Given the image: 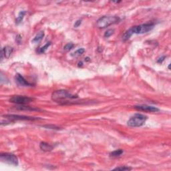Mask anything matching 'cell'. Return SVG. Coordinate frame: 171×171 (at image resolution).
<instances>
[{
  "label": "cell",
  "mask_w": 171,
  "mask_h": 171,
  "mask_svg": "<svg viewBox=\"0 0 171 171\" xmlns=\"http://www.w3.org/2000/svg\"><path fill=\"white\" fill-rule=\"evenodd\" d=\"M90 60V58H88V57H87V58H85V61H89Z\"/></svg>",
  "instance_id": "obj_25"
},
{
  "label": "cell",
  "mask_w": 171,
  "mask_h": 171,
  "mask_svg": "<svg viewBox=\"0 0 171 171\" xmlns=\"http://www.w3.org/2000/svg\"><path fill=\"white\" fill-rule=\"evenodd\" d=\"M148 117L141 114H136L128 120L127 124L130 127H140L145 123Z\"/></svg>",
  "instance_id": "obj_4"
},
{
  "label": "cell",
  "mask_w": 171,
  "mask_h": 171,
  "mask_svg": "<svg viewBox=\"0 0 171 171\" xmlns=\"http://www.w3.org/2000/svg\"><path fill=\"white\" fill-rule=\"evenodd\" d=\"M15 82H16V83L19 86H20L26 87V86H32V84L29 83L27 81L25 78L22 76V75L19 74H16V76H15Z\"/></svg>",
  "instance_id": "obj_9"
},
{
  "label": "cell",
  "mask_w": 171,
  "mask_h": 171,
  "mask_svg": "<svg viewBox=\"0 0 171 171\" xmlns=\"http://www.w3.org/2000/svg\"><path fill=\"white\" fill-rule=\"evenodd\" d=\"M40 149L44 152H50L53 149V146L50 145L48 143L45 142H42L40 143Z\"/></svg>",
  "instance_id": "obj_11"
},
{
  "label": "cell",
  "mask_w": 171,
  "mask_h": 171,
  "mask_svg": "<svg viewBox=\"0 0 171 171\" xmlns=\"http://www.w3.org/2000/svg\"><path fill=\"white\" fill-rule=\"evenodd\" d=\"M43 36H44V32H43V31L40 32L35 35V38L32 40V42H33V43H38V42H40V41L43 39Z\"/></svg>",
  "instance_id": "obj_12"
},
{
  "label": "cell",
  "mask_w": 171,
  "mask_h": 171,
  "mask_svg": "<svg viewBox=\"0 0 171 171\" xmlns=\"http://www.w3.org/2000/svg\"><path fill=\"white\" fill-rule=\"evenodd\" d=\"M77 95H74L69 93L68 91L64 90H56L53 92L52 94V99L56 102L61 104H69V100L78 98Z\"/></svg>",
  "instance_id": "obj_2"
},
{
  "label": "cell",
  "mask_w": 171,
  "mask_h": 171,
  "mask_svg": "<svg viewBox=\"0 0 171 171\" xmlns=\"http://www.w3.org/2000/svg\"><path fill=\"white\" fill-rule=\"evenodd\" d=\"M50 45H51V42H48V43H47L46 44V45L42 47V48H40L39 49L38 52L40 53H44V52H45L46 51V50H47V49L48 48L49 46H50Z\"/></svg>",
  "instance_id": "obj_16"
},
{
  "label": "cell",
  "mask_w": 171,
  "mask_h": 171,
  "mask_svg": "<svg viewBox=\"0 0 171 171\" xmlns=\"http://www.w3.org/2000/svg\"><path fill=\"white\" fill-rule=\"evenodd\" d=\"M165 58H166V57H165V56H163V57H161V58H160L159 59L157 60V62H158V63H159V64L163 63V61L165 60Z\"/></svg>",
  "instance_id": "obj_24"
},
{
  "label": "cell",
  "mask_w": 171,
  "mask_h": 171,
  "mask_svg": "<svg viewBox=\"0 0 171 171\" xmlns=\"http://www.w3.org/2000/svg\"><path fill=\"white\" fill-rule=\"evenodd\" d=\"M155 27L154 23H145V24H142V25H137V26H134L129 30H127L122 35V41L126 42L128 40H129L130 38L134 33L137 34H141V33H145L146 32H148L151 31Z\"/></svg>",
  "instance_id": "obj_1"
},
{
  "label": "cell",
  "mask_w": 171,
  "mask_h": 171,
  "mask_svg": "<svg viewBox=\"0 0 171 171\" xmlns=\"http://www.w3.org/2000/svg\"><path fill=\"white\" fill-rule=\"evenodd\" d=\"M12 52H13V48L10 46H5L2 50L1 52V60H2L3 58H8L11 56Z\"/></svg>",
  "instance_id": "obj_10"
},
{
  "label": "cell",
  "mask_w": 171,
  "mask_h": 171,
  "mask_svg": "<svg viewBox=\"0 0 171 171\" xmlns=\"http://www.w3.org/2000/svg\"><path fill=\"white\" fill-rule=\"evenodd\" d=\"M120 20V19L118 16H103L97 20L96 26L100 29L106 28L112 24L118 23Z\"/></svg>",
  "instance_id": "obj_3"
},
{
  "label": "cell",
  "mask_w": 171,
  "mask_h": 171,
  "mask_svg": "<svg viewBox=\"0 0 171 171\" xmlns=\"http://www.w3.org/2000/svg\"><path fill=\"white\" fill-rule=\"evenodd\" d=\"M81 23H82V20H77L76 22H75L74 23V27L75 28H78V26H80V25H81Z\"/></svg>",
  "instance_id": "obj_23"
},
{
  "label": "cell",
  "mask_w": 171,
  "mask_h": 171,
  "mask_svg": "<svg viewBox=\"0 0 171 171\" xmlns=\"http://www.w3.org/2000/svg\"><path fill=\"white\" fill-rule=\"evenodd\" d=\"M34 100L33 98L25 96H13L10 99V102L12 103L17 104H26Z\"/></svg>",
  "instance_id": "obj_6"
},
{
  "label": "cell",
  "mask_w": 171,
  "mask_h": 171,
  "mask_svg": "<svg viewBox=\"0 0 171 171\" xmlns=\"http://www.w3.org/2000/svg\"><path fill=\"white\" fill-rule=\"evenodd\" d=\"M25 13H26V12H25V11H22V12H20L18 16H17V17L16 20H15V23H16L17 24H19V23L22 22L23 17L25 16Z\"/></svg>",
  "instance_id": "obj_14"
},
{
  "label": "cell",
  "mask_w": 171,
  "mask_h": 171,
  "mask_svg": "<svg viewBox=\"0 0 171 171\" xmlns=\"http://www.w3.org/2000/svg\"><path fill=\"white\" fill-rule=\"evenodd\" d=\"M74 46V43H68L64 47V50L65 51H66V52H68V51H70V50H71V49L73 48Z\"/></svg>",
  "instance_id": "obj_18"
},
{
  "label": "cell",
  "mask_w": 171,
  "mask_h": 171,
  "mask_svg": "<svg viewBox=\"0 0 171 171\" xmlns=\"http://www.w3.org/2000/svg\"><path fill=\"white\" fill-rule=\"evenodd\" d=\"M82 66V62H79V63H78V66Z\"/></svg>",
  "instance_id": "obj_26"
},
{
  "label": "cell",
  "mask_w": 171,
  "mask_h": 171,
  "mask_svg": "<svg viewBox=\"0 0 171 171\" xmlns=\"http://www.w3.org/2000/svg\"><path fill=\"white\" fill-rule=\"evenodd\" d=\"M44 128H49V129H55V130H58L60 129L59 127L56 126H53V125H46V126H43Z\"/></svg>",
  "instance_id": "obj_21"
},
{
  "label": "cell",
  "mask_w": 171,
  "mask_h": 171,
  "mask_svg": "<svg viewBox=\"0 0 171 171\" xmlns=\"http://www.w3.org/2000/svg\"><path fill=\"white\" fill-rule=\"evenodd\" d=\"M22 36L20 35H17L16 37V39H15V40H16V42L18 44H20L21 43V42H22Z\"/></svg>",
  "instance_id": "obj_22"
},
{
  "label": "cell",
  "mask_w": 171,
  "mask_h": 171,
  "mask_svg": "<svg viewBox=\"0 0 171 171\" xmlns=\"http://www.w3.org/2000/svg\"><path fill=\"white\" fill-rule=\"evenodd\" d=\"M123 152H124L123 150L122 149L116 150L112 152L110 154V156H111V157H118V156H120V155H122Z\"/></svg>",
  "instance_id": "obj_15"
},
{
  "label": "cell",
  "mask_w": 171,
  "mask_h": 171,
  "mask_svg": "<svg viewBox=\"0 0 171 171\" xmlns=\"http://www.w3.org/2000/svg\"><path fill=\"white\" fill-rule=\"evenodd\" d=\"M135 109L140 110V111L150 112H156L159 111V109L156 107L148 106V105H139V106H135Z\"/></svg>",
  "instance_id": "obj_8"
},
{
  "label": "cell",
  "mask_w": 171,
  "mask_h": 171,
  "mask_svg": "<svg viewBox=\"0 0 171 171\" xmlns=\"http://www.w3.org/2000/svg\"><path fill=\"white\" fill-rule=\"evenodd\" d=\"M114 32V29H110V30H108L106 32H105L104 33V37L105 38H109L110 36H111L112 34Z\"/></svg>",
  "instance_id": "obj_19"
},
{
  "label": "cell",
  "mask_w": 171,
  "mask_h": 171,
  "mask_svg": "<svg viewBox=\"0 0 171 171\" xmlns=\"http://www.w3.org/2000/svg\"><path fill=\"white\" fill-rule=\"evenodd\" d=\"M114 170H132V168L128 167V166H120V167L115 168Z\"/></svg>",
  "instance_id": "obj_20"
},
{
  "label": "cell",
  "mask_w": 171,
  "mask_h": 171,
  "mask_svg": "<svg viewBox=\"0 0 171 171\" xmlns=\"http://www.w3.org/2000/svg\"><path fill=\"white\" fill-rule=\"evenodd\" d=\"M84 52H85L84 48H80L78 49V50H77L74 53V54H72V56L75 57H78L82 55V54L84 53Z\"/></svg>",
  "instance_id": "obj_17"
},
{
  "label": "cell",
  "mask_w": 171,
  "mask_h": 171,
  "mask_svg": "<svg viewBox=\"0 0 171 171\" xmlns=\"http://www.w3.org/2000/svg\"><path fill=\"white\" fill-rule=\"evenodd\" d=\"M3 117H5V119L7 120L10 123H11L12 122L15 121V120H35L40 119L39 118H34V117H30V116L15 114L4 115V116H3Z\"/></svg>",
  "instance_id": "obj_7"
},
{
  "label": "cell",
  "mask_w": 171,
  "mask_h": 171,
  "mask_svg": "<svg viewBox=\"0 0 171 171\" xmlns=\"http://www.w3.org/2000/svg\"><path fill=\"white\" fill-rule=\"evenodd\" d=\"M17 109L20 110H30V111H40V109L38 108H33V107L25 106H17Z\"/></svg>",
  "instance_id": "obj_13"
},
{
  "label": "cell",
  "mask_w": 171,
  "mask_h": 171,
  "mask_svg": "<svg viewBox=\"0 0 171 171\" xmlns=\"http://www.w3.org/2000/svg\"><path fill=\"white\" fill-rule=\"evenodd\" d=\"M1 160L3 163H7L9 165L17 166L18 165V159L15 155L10 153H2L0 155Z\"/></svg>",
  "instance_id": "obj_5"
}]
</instances>
